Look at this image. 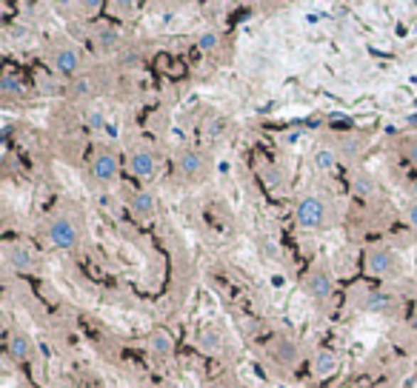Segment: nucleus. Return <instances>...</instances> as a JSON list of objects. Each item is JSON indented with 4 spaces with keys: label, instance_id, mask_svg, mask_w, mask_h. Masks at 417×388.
I'll return each mask as SVG.
<instances>
[{
    "label": "nucleus",
    "instance_id": "obj_31",
    "mask_svg": "<svg viewBox=\"0 0 417 388\" xmlns=\"http://www.w3.org/2000/svg\"><path fill=\"white\" fill-rule=\"evenodd\" d=\"M343 388H352V385H343Z\"/></svg>",
    "mask_w": 417,
    "mask_h": 388
},
{
    "label": "nucleus",
    "instance_id": "obj_6",
    "mask_svg": "<svg viewBox=\"0 0 417 388\" xmlns=\"http://www.w3.org/2000/svg\"><path fill=\"white\" fill-rule=\"evenodd\" d=\"M32 354H35V343H32L29 334H23V331L9 334V357L12 360L26 362V360H32Z\"/></svg>",
    "mask_w": 417,
    "mask_h": 388
},
{
    "label": "nucleus",
    "instance_id": "obj_2",
    "mask_svg": "<svg viewBox=\"0 0 417 388\" xmlns=\"http://www.w3.org/2000/svg\"><path fill=\"white\" fill-rule=\"evenodd\" d=\"M326 223V203L315 194L297 203V226L300 229H320Z\"/></svg>",
    "mask_w": 417,
    "mask_h": 388
},
{
    "label": "nucleus",
    "instance_id": "obj_7",
    "mask_svg": "<svg viewBox=\"0 0 417 388\" xmlns=\"http://www.w3.org/2000/svg\"><path fill=\"white\" fill-rule=\"evenodd\" d=\"M366 266H369V271H371L374 277H386V274H391V269H394V257H391V252H386V249H371L369 257H366Z\"/></svg>",
    "mask_w": 417,
    "mask_h": 388
},
{
    "label": "nucleus",
    "instance_id": "obj_20",
    "mask_svg": "<svg viewBox=\"0 0 417 388\" xmlns=\"http://www.w3.org/2000/svg\"><path fill=\"white\" fill-rule=\"evenodd\" d=\"M0 89H4V95H21V92H23V86H21V83H18L12 75H6V77H4V83H0Z\"/></svg>",
    "mask_w": 417,
    "mask_h": 388
},
{
    "label": "nucleus",
    "instance_id": "obj_12",
    "mask_svg": "<svg viewBox=\"0 0 417 388\" xmlns=\"http://www.w3.org/2000/svg\"><path fill=\"white\" fill-rule=\"evenodd\" d=\"M154 194L152 191H137L134 198H132V212L137 215V217H149V215H154Z\"/></svg>",
    "mask_w": 417,
    "mask_h": 388
},
{
    "label": "nucleus",
    "instance_id": "obj_23",
    "mask_svg": "<svg viewBox=\"0 0 417 388\" xmlns=\"http://www.w3.org/2000/svg\"><path fill=\"white\" fill-rule=\"evenodd\" d=\"M72 92H75L78 97H83V95L92 92V83H89V80H78V83H72Z\"/></svg>",
    "mask_w": 417,
    "mask_h": 388
},
{
    "label": "nucleus",
    "instance_id": "obj_11",
    "mask_svg": "<svg viewBox=\"0 0 417 388\" xmlns=\"http://www.w3.org/2000/svg\"><path fill=\"white\" fill-rule=\"evenodd\" d=\"M352 191H354V198H360V200H366V198H374V191H377V183H374V177L371 174H354V180H352Z\"/></svg>",
    "mask_w": 417,
    "mask_h": 388
},
{
    "label": "nucleus",
    "instance_id": "obj_10",
    "mask_svg": "<svg viewBox=\"0 0 417 388\" xmlns=\"http://www.w3.org/2000/svg\"><path fill=\"white\" fill-rule=\"evenodd\" d=\"M9 266L15 271H32L35 269V257H32V252L26 246H12L9 249Z\"/></svg>",
    "mask_w": 417,
    "mask_h": 388
},
{
    "label": "nucleus",
    "instance_id": "obj_16",
    "mask_svg": "<svg viewBox=\"0 0 417 388\" xmlns=\"http://www.w3.org/2000/svg\"><path fill=\"white\" fill-rule=\"evenodd\" d=\"M315 166H317L320 171H332V168L337 166V154H334L332 149H317V151H315Z\"/></svg>",
    "mask_w": 417,
    "mask_h": 388
},
{
    "label": "nucleus",
    "instance_id": "obj_18",
    "mask_svg": "<svg viewBox=\"0 0 417 388\" xmlns=\"http://www.w3.org/2000/svg\"><path fill=\"white\" fill-rule=\"evenodd\" d=\"M218 43H221V38H218V32H215V29H206V32L197 38V46H200L203 52H215V49H218Z\"/></svg>",
    "mask_w": 417,
    "mask_h": 388
},
{
    "label": "nucleus",
    "instance_id": "obj_27",
    "mask_svg": "<svg viewBox=\"0 0 417 388\" xmlns=\"http://www.w3.org/2000/svg\"><path fill=\"white\" fill-rule=\"evenodd\" d=\"M266 174H269V177H266V180H269V185H280V171H278V168H269Z\"/></svg>",
    "mask_w": 417,
    "mask_h": 388
},
{
    "label": "nucleus",
    "instance_id": "obj_14",
    "mask_svg": "<svg viewBox=\"0 0 417 388\" xmlns=\"http://www.w3.org/2000/svg\"><path fill=\"white\" fill-rule=\"evenodd\" d=\"M337 371V357L332 354V351H317L315 354V374L317 377H329V374H334Z\"/></svg>",
    "mask_w": 417,
    "mask_h": 388
},
{
    "label": "nucleus",
    "instance_id": "obj_8",
    "mask_svg": "<svg viewBox=\"0 0 417 388\" xmlns=\"http://www.w3.org/2000/svg\"><path fill=\"white\" fill-rule=\"evenodd\" d=\"M129 168H132V174L134 177H152L154 174V168H157V160H154V154L152 151H146V149H140V151H134L132 157H129Z\"/></svg>",
    "mask_w": 417,
    "mask_h": 388
},
{
    "label": "nucleus",
    "instance_id": "obj_5",
    "mask_svg": "<svg viewBox=\"0 0 417 388\" xmlns=\"http://www.w3.org/2000/svg\"><path fill=\"white\" fill-rule=\"evenodd\" d=\"M92 174L100 180V183H109L117 177V157L112 151H97L95 160H92Z\"/></svg>",
    "mask_w": 417,
    "mask_h": 388
},
{
    "label": "nucleus",
    "instance_id": "obj_3",
    "mask_svg": "<svg viewBox=\"0 0 417 388\" xmlns=\"http://www.w3.org/2000/svg\"><path fill=\"white\" fill-rule=\"evenodd\" d=\"M52 66H55V72L63 75V77L78 75V69H80V55H78V49H72V46L55 49V52H52Z\"/></svg>",
    "mask_w": 417,
    "mask_h": 388
},
{
    "label": "nucleus",
    "instance_id": "obj_19",
    "mask_svg": "<svg viewBox=\"0 0 417 388\" xmlns=\"http://www.w3.org/2000/svg\"><path fill=\"white\" fill-rule=\"evenodd\" d=\"M86 120H89V129H92V131H106V126H109V123H106V114H103L100 109H92Z\"/></svg>",
    "mask_w": 417,
    "mask_h": 388
},
{
    "label": "nucleus",
    "instance_id": "obj_25",
    "mask_svg": "<svg viewBox=\"0 0 417 388\" xmlns=\"http://www.w3.org/2000/svg\"><path fill=\"white\" fill-rule=\"evenodd\" d=\"M346 154H357V149H360V143L357 140H343V146H340Z\"/></svg>",
    "mask_w": 417,
    "mask_h": 388
},
{
    "label": "nucleus",
    "instance_id": "obj_29",
    "mask_svg": "<svg viewBox=\"0 0 417 388\" xmlns=\"http://www.w3.org/2000/svg\"><path fill=\"white\" fill-rule=\"evenodd\" d=\"M203 388H226L223 382H208V385H203Z\"/></svg>",
    "mask_w": 417,
    "mask_h": 388
},
{
    "label": "nucleus",
    "instance_id": "obj_17",
    "mask_svg": "<svg viewBox=\"0 0 417 388\" xmlns=\"http://www.w3.org/2000/svg\"><path fill=\"white\" fill-rule=\"evenodd\" d=\"M197 345L206 348V351H218V348H221V334L208 328V331H203V334L197 337Z\"/></svg>",
    "mask_w": 417,
    "mask_h": 388
},
{
    "label": "nucleus",
    "instance_id": "obj_21",
    "mask_svg": "<svg viewBox=\"0 0 417 388\" xmlns=\"http://www.w3.org/2000/svg\"><path fill=\"white\" fill-rule=\"evenodd\" d=\"M97 43H100L103 49H112V46H117V32H112V29H103V32H100V38H97Z\"/></svg>",
    "mask_w": 417,
    "mask_h": 388
},
{
    "label": "nucleus",
    "instance_id": "obj_28",
    "mask_svg": "<svg viewBox=\"0 0 417 388\" xmlns=\"http://www.w3.org/2000/svg\"><path fill=\"white\" fill-rule=\"evenodd\" d=\"M106 134L109 137H117V126H106Z\"/></svg>",
    "mask_w": 417,
    "mask_h": 388
},
{
    "label": "nucleus",
    "instance_id": "obj_22",
    "mask_svg": "<svg viewBox=\"0 0 417 388\" xmlns=\"http://www.w3.org/2000/svg\"><path fill=\"white\" fill-rule=\"evenodd\" d=\"M263 254H266L269 260L280 257V249H278V243H275V240H263Z\"/></svg>",
    "mask_w": 417,
    "mask_h": 388
},
{
    "label": "nucleus",
    "instance_id": "obj_4",
    "mask_svg": "<svg viewBox=\"0 0 417 388\" xmlns=\"http://www.w3.org/2000/svg\"><path fill=\"white\" fill-rule=\"evenodd\" d=\"M332 289H334V280H332V274L326 269H315L306 277V291H309L312 300H326L332 294Z\"/></svg>",
    "mask_w": 417,
    "mask_h": 388
},
{
    "label": "nucleus",
    "instance_id": "obj_1",
    "mask_svg": "<svg viewBox=\"0 0 417 388\" xmlns=\"http://www.w3.org/2000/svg\"><path fill=\"white\" fill-rule=\"evenodd\" d=\"M49 243L55 246V249H75L78 243H80V229H78V223L72 220V217H55L52 223H49Z\"/></svg>",
    "mask_w": 417,
    "mask_h": 388
},
{
    "label": "nucleus",
    "instance_id": "obj_30",
    "mask_svg": "<svg viewBox=\"0 0 417 388\" xmlns=\"http://www.w3.org/2000/svg\"><path fill=\"white\" fill-rule=\"evenodd\" d=\"M411 194H414V198H417V177L411 180Z\"/></svg>",
    "mask_w": 417,
    "mask_h": 388
},
{
    "label": "nucleus",
    "instance_id": "obj_13",
    "mask_svg": "<svg viewBox=\"0 0 417 388\" xmlns=\"http://www.w3.org/2000/svg\"><path fill=\"white\" fill-rule=\"evenodd\" d=\"M177 166H180V174H186V177H197V174L203 171V157H200L197 151H183L180 160H177Z\"/></svg>",
    "mask_w": 417,
    "mask_h": 388
},
{
    "label": "nucleus",
    "instance_id": "obj_15",
    "mask_svg": "<svg viewBox=\"0 0 417 388\" xmlns=\"http://www.w3.org/2000/svg\"><path fill=\"white\" fill-rule=\"evenodd\" d=\"M389 306H391V297H389V294H383V291H369V294L363 297V311L380 314V311H386Z\"/></svg>",
    "mask_w": 417,
    "mask_h": 388
},
{
    "label": "nucleus",
    "instance_id": "obj_9",
    "mask_svg": "<svg viewBox=\"0 0 417 388\" xmlns=\"http://www.w3.org/2000/svg\"><path fill=\"white\" fill-rule=\"evenodd\" d=\"M149 351H152V357H157V360H169V357L174 354V340H171V334H166V331L149 334Z\"/></svg>",
    "mask_w": 417,
    "mask_h": 388
},
{
    "label": "nucleus",
    "instance_id": "obj_24",
    "mask_svg": "<svg viewBox=\"0 0 417 388\" xmlns=\"http://www.w3.org/2000/svg\"><path fill=\"white\" fill-rule=\"evenodd\" d=\"M406 220H408V226H414V229H417V200L406 209Z\"/></svg>",
    "mask_w": 417,
    "mask_h": 388
},
{
    "label": "nucleus",
    "instance_id": "obj_26",
    "mask_svg": "<svg viewBox=\"0 0 417 388\" xmlns=\"http://www.w3.org/2000/svg\"><path fill=\"white\" fill-rule=\"evenodd\" d=\"M406 157H408V160H411V166H417V140H414V143H408V146H406Z\"/></svg>",
    "mask_w": 417,
    "mask_h": 388
}]
</instances>
